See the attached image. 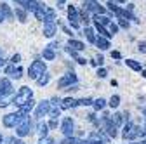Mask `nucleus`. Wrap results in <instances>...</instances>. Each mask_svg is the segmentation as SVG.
<instances>
[{"instance_id": "nucleus-18", "label": "nucleus", "mask_w": 146, "mask_h": 144, "mask_svg": "<svg viewBox=\"0 0 146 144\" xmlns=\"http://www.w3.org/2000/svg\"><path fill=\"white\" fill-rule=\"evenodd\" d=\"M84 35H85V38H87L90 44H96V38H98V37L94 35V30L90 28V26H85V28H84Z\"/></svg>"}, {"instance_id": "nucleus-13", "label": "nucleus", "mask_w": 146, "mask_h": 144, "mask_svg": "<svg viewBox=\"0 0 146 144\" xmlns=\"http://www.w3.org/2000/svg\"><path fill=\"white\" fill-rule=\"evenodd\" d=\"M56 33V23H44V35L47 38H52Z\"/></svg>"}, {"instance_id": "nucleus-14", "label": "nucleus", "mask_w": 146, "mask_h": 144, "mask_svg": "<svg viewBox=\"0 0 146 144\" xmlns=\"http://www.w3.org/2000/svg\"><path fill=\"white\" fill-rule=\"evenodd\" d=\"M68 47H71L73 50L78 52V50H84V49H85V44L80 42V40H75V38H70V40H68Z\"/></svg>"}, {"instance_id": "nucleus-6", "label": "nucleus", "mask_w": 146, "mask_h": 144, "mask_svg": "<svg viewBox=\"0 0 146 144\" xmlns=\"http://www.w3.org/2000/svg\"><path fill=\"white\" fill-rule=\"evenodd\" d=\"M68 19L73 28H78V19H80V12L75 9V5H68Z\"/></svg>"}, {"instance_id": "nucleus-4", "label": "nucleus", "mask_w": 146, "mask_h": 144, "mask_svg": "<svg viewBox=\"0 0 146 144\" xmlns=\"http://www.w3.org/2000/svg\"><path fill=\"white\" fill-rule=\"evenodd\" d=\"M50 108H52L50 101H42L38 106H36V110H35V118L42 120V116H45V115L50 113Z\"/></svg>"}, {"instance_id": "nucleus-8", "label": "nucleus", "mask_w": 146, "mask_h": 144, "mask_svg": "<svg viewBox=\"0 0 146 144\" xmlns=\"http://www.w3.org/2000/svg\"><path fill=\"white\" fill-rule=\"evenodd\" d=\"M73 129H75V123L71 118H64L61 123V132L64 134V137H71L73 135Z\"/></svg>"}, {"instance_id": "nucleus-37", "label": "nucleus", "mask_w": 146, "mask_h": 144, "mask_svg": "<svg viewBox=\"0 0 146 144\" xmlns=\"http://www.w3.org/2000/svg\"><path fill=\"white\" fill-rule=\"evenodd\" d=\"M106 75H108V71H106L104 68H99V69H98V77H99V78H106Z\"/></svg>"}, {"instance_id": "nucleus-48", "label": "nucleus", "mask_w": 146, "mask_h": 144, "mask_svg": "<svg viewBox=\"0 0 146 144\" xmlns=\"http://www.w3.org/2000/svg\"><path fill=\"white\" fill-rule=\"evenodd\" d=\"M4 66H5V61H4L2 57H0V68H4Z\"/></svg>"}, {"instance_id": "nucleus-2", "label": "nucleus", "mask_w": 146, "mask_h": 144, "mask_svg": "<svg viewBox=\"0 0 146 144\" xmlns=\"http://www.w3.org/2000/svg\"><path fill=\"white\" fill-rule=\"evenodd\" d=\"M45 73V63L44 61H33L28 68V77L31 80H38Z\"/></svg>"}, {"instance_id": "nucleus-36", "label": "nucleus", "mask_w": 146, "mask_h": 144, "mask_svg": "<svg viewBox=\"0 0 146 144\" xmlns=\"http://www.w3.org/2000/svg\"><path fill=\"white\" fill-rule=\"evenodd\" d=\"M118 28H120V26H118L117 23H110V31H111V35H115V33L118 31Z\"/></svg>"}, {"instance_id": "nucleus-47", "label": "nucleus", "mask_w": 146, "mask_h": 144, "mask_svg": "<svg viewBox=\"0 0 146 144\" xmlns=\"http://www.w3.org/2000/svg\"><path fill=\"white\" fill-rule=\"evenodd\" d=\"M77 63H78V64H85V59H84V57H77Z\"/></svg>"}, {"instance_id": "nucleus-39", "label": "nucleus", "mask_w": 146, "mask_h": 144, "mask_svg": "<svg viewBox=\"0 0 146 144\" xmlns=\"http://www.w3.org/2000/svg\"><path fill=\"white\" fill-rule=\"evenodd\" d=\"M61 102H63V99H59V97L50 99V104H52V106H61Z\"/></svg>"}, {"instance_id": "nucleus-38", "label": "nucleus", "mask_w": 146, "mask_h": 144, "mask_svg": "<svg viewBox=\"0 0 146 144\" xmlns=\"http://www.w3.org/2000/svg\"><path fill=\"white\" fill-rule=\"evenodd\" d=\"M49 127H50V129H58V118H50Z\"/></svg>"}, {"instance_id": "nucleus-29", "label": "nucleus", "mask_w": 146, "mask_h": 144, "mask_svg": "<svg viewBox=\"0 0 146 144\" xmlns=\"http://www.w3.org/2000/svg\"><path fill=\"white\" fill-rule=\"evenodd\" d=\"M118 104H120V96H111L110 97V101H108V106L110 108H118Z\"/></svg>"}, {"instance_id": "nucleus-57", "label": "nucleus", "mask_w": 146, "mask_h": 144, "mask_svg": "<svg viewBox=\"0 0 146 144\" xmlns=\"http://www.w3.org/2000/svg\"><path fill=\"white\" fill-rule=\"evenodd\" d=\"M144 130H146V122H144Z\"/></svg>"}, {"instance_id": "nucleus-46", "label": "nucleus", "mask_w": 146, "mask_h": 144, "mask_svg": "<svg viewBox=\"0 0 146 144\" xmlns=\"http://www.w3.org/2000/svg\"><path fill=\"white\" fill-rule=\"evenodd\" d=\"M49 47H50V49H58V47H59V42H52Z\"/></svg>"}, {"instance_id": "nucleus-22", "label": "nucleus", "mask_w": 146, "mask_h": 144, "mask_svg": "<svg viewBox=\"0 0 146 144\" xmlns=\"http://www.w3.org/2000/svg\"><path fill=\"white\" fill-rule=\"evenodd\" d=\"M14 16L19 19V23H26V9H23V7H16Z\"/></svg>"}, {"instance_id": "nucleus-24", "label": "nucleus", "mask_w": 146, "mask_h": 144, "mask_svg": "<svg viewBox=\"0 0 146 144\" xmlns=\"http://www.w3.org/2000/svg\"><path fill=\"white\" fill-rule=\"evenodd\" d=\"M54 19H56V12H54L52 9L45 7V19H44V23H54Z\"/></svg>"}, {"instance_id": "nucleus-54", "label": "nucleus", "mask_w": 146, "mask_h": 144, "mask_svg": "<svg viewBox=\"0 0 146 144\" xmlns=\"http://www.w3.org/2000/svg\"><path fill=\"white\" fill-rule=\"evenodd\" d=\"M4 142V137H2V134H0V144H2Z\"/></svg>"}, {"instance_id": "nucleus-35", "label": "nucleus", "mask_w": 146, "mask_h": 144, "mask_svg": "<svg viewBox=\"0 0 146 144\" xmlns=\"http://www.w3.org/2000/svg\"><path fill=\"white\" fill-rule=\"evenodd\" d=\"M19 61H21V54H14V56L11 57V63L12 64H19Z\"/></svg>"}, {"instance_id": "nucleus-7", "label": "nucleus", "mask_w": 146, "mask_h": 144, "mask_svg": "<svg viewBox=\"0 0 146 144\" xmlns=\"http://www.w3.org/2000/svg\"><path fill=\"white\" fill-rule=\"evenodd\" d=\"M111 139L104 130H96V132H92L89 135V141H92V142H104V144H108V141Z\"/></svg>"}, {"instance_id": "nucleus-20", "label": "nucleus", "mask_w": 146, "mask_h": 144, "mask_svg": "<svg viewBox=\"0 0 146 144\" xmlns=\"http://www.w3.org/2000/svg\"><path fill=\"white\" fill-rule=\"evenodd\" d=\"M0 11H2V14L5 16V19H12V17H14L12 9H11L7 4H4V2H0Z\"/></svg>"}, {"instance_id": "nucleus-23", "label": "nucleus", "mask_w": 146, "mask_h": 144, "mask_svg": "<svg viewBox=\"0 0 146 144\" xmlns=\"http://www.w3.org/2000/svg\"><path fill=\"white\" fill-rule=\"evenodd\" d=\"M125 64L129 66L131 69H134V71H143L141 63H137V61H134V59H125Z\"/></svg>"}, {"instance_id": "nucleus-45", "label": "nucleus", "mask_w": 146, "mask_h": 144, "mask_svg": "<svg viewBox=\"0 0 146 144\" xmlns=\"http://www.w3.org/2000/svg\"><path fill=\"white\" fill-rule=\"evenodd\" d=\"M103 63H104V59H103V56H99V57L96 59V64H99V66H101Z\"/></svg>"}, {"instance_id": "nucleus-52", "label": "nucleus", "mask_w": 146, "mask_h": 144, "mask_svg": "<svg viewBox=\"0 0 146 144\" xmlns=\"http://www.w3.org/2000/svg\"><path fill=\"white\" fill-rule=\"evenodd\" d=\"M141 75H143V77L146 78V69H143V71H141Z\"/></svg>"}, {"instance_id": "nucleus-30", "label": "nucleus", "mask_w": 146, "mask_h": 144, "mask_svg": "<svg viewBox=\"0 0 146 144\" xmlns=\"http://www.w3.org/2000/svg\"><path fill=\"white\" fill-rule=\"evenodd\" d=\"M49 115H50V118H59V115H61V106H52Z\"/></svg>"}, {"instance_id": "nucleus-60", "label": "nucleus", "mask_w": 146, "mask_h": 144, "mask_svg": "<svg viewBox=\"0 0 146 144\" xmlns=\"http://www.w3.org/2000/svg\"><path fill=\"white\" fill-rule=\"evenodd\" d=\"M132 144H136V142H132Z\"/></svg>"}, {"instance_id": "nucleus-27", "label": "nucleus", "mask_w": 146, "mask_h": 144, "mask_svg": "<svg viewBox=\"0 0 146 144\" xmlns=\"http://www.w3.org/2000/svg\"><path fill=\"white\" fill-rule=\"evenodd\" d=\"M108 102L103 99V97H99V99H94V102H92V106H94V110H104V106H106Z\"/></svg>"}, {"instance_id": "nucleus-42", "label": "nucleus", "mask_w": 146, "mask_h": 144, "mask_svg": "<svg viewBox=\"0 0 146 144\" xmlns=\"http://www.w3.org/2000/svg\"><path fill=\"white\" fill-rule=\"evenodd\" d=\"M111 57H113V59H120L122 56H120V52H118V50H113V52H111Z\"/></svg>"}, {"instance_id": "nucleus-5", "label": "nucleus", "mask_w": 146, "mask_h": 144, "mask_svg": "<svg viewBox=\"0 0 146 144\" xmlns=\"http://www.w3.org/2000/svg\"><path fill=\"white\" fill-rule=\"evenodd\" d=\"M84 7L89 12H94V14H104V7L99 5L98 0H84Z\"/></svg>"}, {"instance_id": "nucleus-31", "label": "nucleus", "mask_w": 146, "mask_h": 144, "mask_svg": "<svg viewBox=\"0 0 146 144\" xmlns=\"http://www.w3.org/2000/svg\"><path fill=\"white\" fill-rule=\"evenodd\" d=\"M33 14H35V17H36L38 21H44V19H45V7L42 5L38 11H36V12H33Z\"/></svg>"}, {"instance_id": "nucleus-19", "label": "nucleus", "mask_w": 146, "mask_h": 144, "mask_svg": "<svg viewBox=\"0 0 146 144\" xmlns=\"http://www.w3.org/2000/svg\"><path fill=\"white\" fill-rule=\"evenodd\" d=\"M49 123H45V122H38V127H36V132H38V135L40 137H47V132H49Z\"/></svg>"}, {"instance_id": "nucleus-51", "label": "nucleus", "mask_w": 146, "mask_h": 144, "mask_svg": "<svg viewBox=\"0 0 146 144\" xmlns=\"http://www.w3.org/2000/svg\"><path fill=\"white\" fill-rule=\"evenodd\" d=\"M64 2H66V0H58V5H63Z\"/></svg>"}, {"instance_id": "nucleus-58", "label": "nucleus", "mask_w": 146, "mask_h": 144, "mask_svg": "<svg viewBox=\"0 0 146 144\" xmlns=\"http://www.w3.org/2000/svg\"><path fill=\"white\" fill-rule=\"evenodd\" d=\"M136 144H143V142H136Z\"/></svg>"}, {"instance_id": "nucleus-10", "label": "nucleus", "mask_w": 146, "mask_h": 144, "mask_svg": "<svg viewBox=\"0 0 146 144\" xmlns=\"http://www.w3.org/2000/svg\"><path fill=\"white\" fill-rule=\"evenodd\" d=\"M139 132H141L139 125H132L129 130H123V139L125 141H134L136 137H139Z\"/></svg>"}, {"instance_id": "nucleus-16", "label": "nucleus", "mask_w": 146, "mask_h": 144, "mask_svg": "<svg viewBox=\"0 0 146 144\" xmlns=\"http://www.w3.org/2000/svg\"><path fill=\"white\" fill-rule=\"evenodd\" d=\"M96 45L101 49V50H108L110 49V40L101 37V35H98V38H96Z\"/></svg>"}, {"instance_id": "nucleus-9", "label": "nucleus", "mask_w": 146, "mask_h": 144, "mask_svg": "<svg viewBox=\"0 0 146 144\" xmlns=\"http://www.w3.org/2000/svg\"><path fill=\"white\" fill-rule=\"evenodd\" d=\"M11 92H12V83H11V80L9 78H2V80H0V99L5 97Z\"/></svg>"}, {"instance_id": "nucleus-17", "label": "nucleus", "mask_w": 146, "mask_h": 144, "mask_svg": "<svg viewBox=\"0 0 146 144\" xmlns=\"http://www.w3.org/2000/svg\"><path fill=\"white\" fill-rule=\"evenodd\" d=\"M94 24H96V31L101 35V37H104V38H111V37H113L111 31L106 30V26H103V24H99V23H94Z\"/></svg>"}, {"instance_id": "nucleus-32", "label": "nucleus", "mask_w": 146, "mask_h": 144, "mask_svg": "<svg viewBox=\"0 0 146 144\" xmlns=\"http://www.w3.org/2000/svg\"><path fill=\"white\" fill-rule=\"evenodd\" d=\"M94 101L90 99V97H84V99H78V106H90Z\"/></svg>"}, {"instance_id": "nucleus-41", "label": "nucleus", "mask_w": 146, "mask_h": 144, "mask_svg": "<svg viewBox=\"0 0 146 144\" xmlns=\"http://www.w3.org/2000/svg\"><path fill=\"white\" fill-rule=\"evenodd\" d=\"M137 50L144 54V52H146V42H139V45H137Z\"/></svg>"}, {"instance_id": "nucleus-49", "label": "nucleus", "mask_w": 146, "mask_h": 144, "mask_svg": "<svg viewBox=\"0 0 146 144\" xmlns=\"http://www.w3.org/2000/svg\"><path fill=\"white\" fill-rule=\"evenodd\" d=\"M4 19H5V16H4V14H2V11H0V23H2V21H4Z\"/></svg>"}, {"instance_id": "nucleus-40", "label": "nucleus", "mask_w": 146, "mask_h": 144, "mask_svg": "<svg viewBox=\"0 0 146 144\" xmlns=\"http://www.w3.org/2000/svg\"><path fill=\"white\" fill-rule=\"evenodd\" d=\"M80 17H82V19H85V21H89V11L84 7V11L80 12Z\"/></svg>"}, {"instance_id": "nucleus-50", "label": "nucleus", "mask_w": 146, "mask_h": 144, "mask_svg": "<svg viewBox=\"0 0 146 144\" xmlns=\"http://www.w3.org/2000/svg\"><path fill=\"white\" fill-rule=\"evenodd\" d=\"M16 144H26V142H25L23 139H17V141H16Z\"/></svg>"}, {"instance_id": "nucleus-12", "label": "nucleus", "mask_w": 146, "mask_h": 144, "mask_svg": "<svg viewBox=\"0 0 146 144\" xmlns=\"http://www.w3.org/2000/svg\"><path fill=\"white\" fill-rule=\"evenodd\" d=\"M30 130H31V122L28 120V122H25L23 125H19V127L16 129V135L17 137H25V135L30 134Z\"/></svg>"}, {"instance_id": "nucleus-55", "label": "nucleus", "mask_w": 146, "mask_h": 144, "mask_svg": "<svg viewBox=\"0 0 146 144\" xmlns=\"http://www.w3.org/2000/svg\"><path fill=\"white\" fill-rule=\"evenodd\" d=\"M117 2H120V4H123V2H125V0H117Z\"/></svg>"}, {"instance_id": "nucleus-25", "label": "nucleus", "mask_w": 146, "mask_h": 144, "mask_svg": "<svg viewBox=\"0 0 146 144\" xmlns=\"http://www.w3.org/2000/svg\"><path fill=\"white\" fill-rule=\"evenodd\" d=\"M42 54H44V59H47V61H52L56 57V52H54V49H50V47H45Z\"/></svg>"}, {"instance_id": "nucleus-44", "label": "nucleus", "mask_w": 146, "mask_h": 144, "mask_svg": "<svg viewBox=\"0 0 146 144\" xmlns=\"http://www.w3.org/2000/svg\"><path fill=\"white\" fill-rule=\"evenodd\" d=\"M7 104H9V102H7V101H5L4 97H2V99H0V108H5Z\"/></svg>"}, {"instance_id": "nucleus-34", "label": "nucleus", "mask_w": 146, "mask_h": 144, "mask_svg": "<svg viewBox=\"0 0 146 144\" xmlns=\"http://www.w3.org/2000/svg\"><path fill=\"white\" fill-rule=\"evenodd\" d=\"M38 144H54V141L47 135V137H40V141H38Z\"/></svg>"}, {"instance_id": "nucleus-28", "label": "nucleus", "mask_w": 146, "mask_h": 144, "mask_svg": "<svg viewBox=\"0 0 146 144\" xmlns=\"http://www.w3.org/2000/svg\"><path fill=\"white\" fill-rule=\"evenodd\" d=\"M49 82H50V75L47 73V71H45V73H44V75H42V77H40L38 80H36V83H38L40 87H44V85H47Z\"/></svg>"}, {"instance_id": "nucleus-56", "label": "nucleus", "mask_w": 146, "mask_h": 144, "mask_svg": "<svg viewBox=\"0 0 146 144\" xmlns=\"http://www.w3.org/2000/svg\"><path fill=\"white\" fill-rule=\"evenodd\" d=\"M143 144H146V139H143Z\"/></svg>"}, {"instance_id": "nucleus-59", "label": "nucleus", "mask_w": 146, "mask_h": 144, "mask_svg": "<svg viewBox=\"0 0 146 144\" xmlns=\"http://www.w3.org/2000/svg\"><path fill=\"white\" fill-rule=\"evenodd\" d=\"M0 56H2V50H0Z\"/></svg>"}, {"instance_id": "nucleus-11", "label": "nucleus", "mask_w": 146, "mask_h": 144, "mask_svg": "<svg viewBox=\"0 0 146 144\" xmlns=\"http://www.w3.org/2000/svg\"><path fill=\"white\" fill-rule=\"evenodd\" d=\"M21 73H23V69L19 66H16V64H9L5 66V75H9L11 78H21Z\"/></svg>"}, {"instance_id": "nucleus-1", "label": "nucleus", "mask_w": 146, "mask_h": 144, "mask_svg": "<svg viewBox=\"0 0 146 144\" xmlns=\"http://www.w3.org/2000/svg\"><path fill=\"white\" fill-rule=\"evenodd\" d=\"M30 99H33V92H31V89H30V87H21V89H19V92L16 94V97H14L12 104H16L17 108H21V106H25Z\"/></svg>"}, {"instance_id": "nucleus-53", "label": "nucleus", "mask_w": 146, "mask_h": 144, "mask_svg": "<svg viewBox=\"0 0 146 144\" xmlns=\"http://www.w3.org/2000/svg\"><path fill=\"white\" fill-rule=\"evenodd\" d=\"M143 115H144V118H146V108H143Z\"/></svg>"}, {"instance_id": "nucleus-21", "label": "nucleus", "mask_w": 146, "mask_h": 144, "mask_svg": "<svg viewBox=\"0 0 146 144\" xmlns=\"http://www.w3.org/2000/svg\"><path fill=\"white\" fill-rule=\"evenodd\" d=\"M94 23H99V24H103V26H110V17L108 16H104V14H96L94 16Z\"/></svg>"}, {"instance_id": "nucleus-3", "label": "nucleus", "mask_w": 146, "mask_h": 144, "mask_svg": "<svg viewBox=\"0 0 146 144\" xmlns=\"http://www.w3.org/2000/svg\"><path fill=\"white\" fill-rule=\"evenodd\" d=\"M77 83V75L73 73V71H70V73L63 75L58 82V87L59 89H66V87H71V85H75Z\"/></svg>"}, {"instance_id": "nucleus-33", "label": "nucleus", "mask_w": 146, "mask_h": 144, "mask_svg": "<svg viewBox=\"0 0 146 144\" xmlns=\"http://www.w3.org/2000/svg\"><path fill=\"white\" fill-rule=\"evenodd\" d=\"M118 26H120V28H123V30H129L131 23L127 21V19H122V17H120V19H118Z\"/></svg>"}, {"instance_id": "nucleus-15", "label": "nucleus", "mask_w": 146, "mask_h": 144, "mask_svg": "<svg viewBox=\"0 0 146 144\" xmlns=\"http://www.w3.org/2000/svg\"><path fill=\"white\" fill-rule=\"evenodd\" d=\"M77 106H78V101L71 99V97H66L61 102V110H70V108H77Z\"/></svg>"}, {"instance_id": "nucleus-26", "label": "nucleus", "mask_w": 146, "mask_h": 144, "mask_svg": "<svg viewBox=\"0 0 146 144\" xmlns=\"http://www.w3.org/2000/svg\"><path fill=\"white\" fill-rule=\"evenodd\" d=\"M33 110H35V101H33V99H30L25 106L19 108V111H23V113H30V111H33Z\"/></svg>"}, {"instance_id": "nucleus-43", "label": "nucleus", "mask_w": 146, "mask_h": 144, "mask_svg": "<svg viewBox=\"0 0 146 144\" xmlns=\"http://www.w3.org/2000/svg\"><path fill=\"white\" fill-rule=\"evenodd\" d=\"M68 54H70V56H73V57H77V50H73L71 47H68Z\"/></svg>"}]
</instances>
